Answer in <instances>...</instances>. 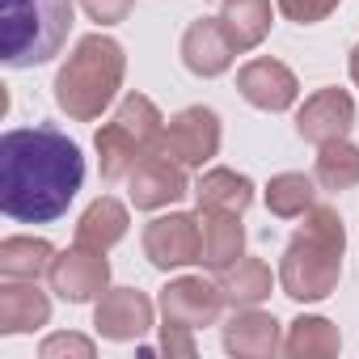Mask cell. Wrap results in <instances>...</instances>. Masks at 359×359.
I'll return each instance as SVG.
<instances>
[{
  "mask_svg": "<svg viewBox=\"0 0 359 359\" xmlns=\"http://www.w3.org/2000/svg\"><path fill=\"white\" fill-rule=\"evenodd\" d=\"M85 182V156L60 127H18L0 140V212L18 224H51Z\"/></svg>",
  "mask_w": 359,
  "mask_h": 359,
  "instance_id": "1",
  "label": "cell"
},
{
  "mask_svg": "<svg viewBox=\"0 0 359 359\" xmlns=\"http://www.w3.org/2000/svg\"><path fill=\"white\" fill-rule=\"evenodd\" d=\"M300 220L304 224L296 229V237L287 241L283 262H279V287H283V296H292L300 304H317L342 279L346 229L330 203H313Z\"/></svg>",
  "mask_w": 359,
  "mask_h": 359,
  "instance_id": "2",
  "label": "cell"
},
{
  "mask_svg": "<svg viewBox=\"0 0 359 359\" xmlns=\"http://www.w3.org/2000/svg\"><path fill=\"white\" fill-rule=\"evenodd\" d=\"M123 72H127V55L110 34H85L68 60L55 72V106L76 118V123H93L102 118V110L118 97L123 89Z\"/></svg>",
  "mask_w": 359,
  "mask_h": 359,
  "instance_id": "3",
  "label": "cell"
},
{
  "mask_svg": "<svg viewBox=\"0 0 359 359\" xmlns=\"http://www.w3.org/2000/svg\"><path fill=\"white\" fill-rule=\"evenodd\" d=\"M72 34V0H0V60L5 68H39L64 51Z\"/></svg>",
  "mask_w": 359,
  "mask_h": 359,
  "instance_id": "4",
  "label": "cell"
},
{
  "mask_svg": "<svg viewBox=\"0 0 359 359\" xmlns=\"http://www.w3.org/2000/svg\"><path fill=\"white\" fill-rule=\"evenodd\" d=\"M161 135H165V118H161L156 102L144 93H127L118 102L114 118L102 123L93 135L102 182H123L148 152H161Z\"/></svg>",
  "mask_w": 359,
  "mask_h": 359,
  "instance_id": "5",
  "label": "cell"
},
{
  "mask_svg": "<svg viewBox=\"0 0 359 359\" xmlns=\"http://www.w3.org/2000/svg\"><path fill=\"white\" fill-rule=\"evenodd\" d=\"M220 114L212 106H187L177 110L169 123H165V135H161V152L173 156L177 165L187 169H203L216 152H220Z\"/></svg>",
  "mask_w": 359,
  "mask_h": 359,
  "instance_id": "6",
  "label": "cell"
},
{
  "mask_svg": "<svg viewBox=\"0 0 359 359\" xmlns=\"http://www.w3.org/2000/svg\"><path fill=\"white\" fill-rule=\"evenodd\" d=\"M51 292L68 304H89L97 300L106 287H110V262H106V250H89L81 241H72V250L55 254L51 262Z\"/></svg>",
  "mask_w": 359,
  "mask_h": 359,
  "instance_id": "7",
  "label": "cell"
},
{
  "mask_svg": "<svg viewBox=\"0 0 359 359\" xmlns=\"http://www.w3.org/2000/svg\"><path fill=\"white\" fill-rule=\"evenodd\" d=\"M199 250H203L199 216L169 212V216H156V220L144 229V258H148L156 271L195 266V262H199Z\"/></svg>",
  "mask_w": 359,
  "mask_h": 359,
  "instance_id": "8",
  "label": "cell"
},
{
  "mask_svg": "<svg viewBox=\"0 0 359 359\" xmlns=\"http://www.w3.org/2000/svg\"><path fill=\"white\" fill-rule=\"evenodd\" d=\"M165 325H187V330H203V325H216L220 313H224V296L216 283H208L203 275H182V279H169L161 287V300H156Z\"/></svg>",
  "mask_w": 359,
  "mask_h": 359,
  "instance_id": "9",
  "label": "cell"
},
{
  "mask_svg": "<svg viewBox=\"0 0 359 359\" xmlns=\"http://www.w3.org/2000/svg\"><path fill=\"white\" fill-rule=\"evenodd\" d=\"M127 195L140 212H161L177 199L191 195V182H187V165H177L173 156L165 152H148L131 173H127Z\"/></svg>",
  "mask_w": 359,
  "mask_h": 359,
  "instance_id": "10",
  "label": "cell"
},
{
  "mask_svg": "<svg viewBox=\"0 0 359 359\" xmlns=\"http://www.w3.org/2000/svg\"><path fill=\"white\" fill-rule=\"evenodd\" d=\"M152 300L140 287H106L93 304V330L110 342H135L152 330Z\"/></svg>",
  "mask_w": 359,
  "mask_h": 359,
  "instance_id": "11",
  "label": "cell"
},
{
  "mask_svg": "<svg viewBox=\"0 0 359 359\" xmlns=\"http://www.w3.org/2000/svg\"><path fill=\"white\" fill-rule=\"evenodd\" d=\"M355 127V97L346 89H317L304 97V106L296 110V135L304 144H334L346 140V131Z\"/></svg>",
  "mask_w": 359,
  "mask_h": 359,
  "instance_id": "12",
  "label": "cell"
},
{
  "mask_svg": "<svg viewBox=\"0 0 359 359\" xmlns=\"http://www.w3.org/2000/svg\"><path fill=\"white\" fill-rule=\"evenodd\" d=\"M237 89L250 106L266 110V114H279V110H292L296 97H300V81L287 64L271 60V55H258L250 64L237 68Z\"/></svg>",
  "mask_w": 359,
  "mask_h": 359,
  "instance_id": "13",
  "label": "cell"
},
{
  "mask_svg": "<svg viewBox=\"0 0 359 359\" xmlns=\"http://www.w3.org/2000/svg\"><path fill=\"white\" fill-rule=\"evenodd\" d=\"M233 60H237V47H233L229 30L220 26V18H199V22L187 26V34H182V64L195 76H203V81L224 76L233 68Z\"/></svg>",
  "mask_w": 359,
  "mask_h": 359,
  "instance_id": "14",
  "label": "cell"
},
{
  "mask_svg": "<svg viewBox=\"0 0 359 359\" xmlns=\"http://www.w3.org/2000/svg\"><path fill=\"white\" fill-rule=\"evenodd\" d=\"M224 351L233 359H271L283 351V334L279 321L271 313L254 309H233V317L224 321Z\"/></svg>",
  "mask_w": 359,
  "mask_h": 359,
  "instance_id": "15",
  "label": "cell"
},
{
  "mask_svg": "<svg viewBox=\"0 0 359 359\" xmlns=\"http://www.w3.org/2000/svg\"><path fill=\"white\" fill-rule=\"evenodd\" d=\"M51 321L47 292L34 287V279H5L0 283V334H34Z\"/></svg>",
  "mask_w": 359,
  "mask_h": 359,
  "instance_id": "16",
  "label": "cell"
},
{
  "mask_svg": "<svg viewBox=\"0 0 359 359\" xmlns=\"http://www.w3.org/2000/svg\"><path fill=\"white\" fill-rule=\"evenodd\" d=\"M191 195H195V208L199 212H233V216H245L250 203H254V182H250L245 173H237V169L216 165V169L199 173V182L191 187Z\"/></svg>",
  "mask_w": 359,
  "mask_h": 359,
  "instance_id": "17",
  "label": "cell"
},
{
  "mask_svg": "<svg viewBox=\"0 0 359 359\" xmlns=\"http://www.w3.org/2000/svg\"><path fill=\"white\" fill-rule=\"evenodd\" d=\"M195 216H199V233H203L199 266H208L216 275V271H224L229 262H237L245 254L241 216H233V212H195Z\"/></svg>",
  "mask_w": 359,
  "mask_h": 359,
  "instance_id": "18",
  "label": "cell"
},
{
  "mask_svg": "<svg viewBox=\"0 0 359 359\" xmlns=\"http://www.w3.org/2000/svg\"><path fill=\"white\" fill-rule=\"evenodd\" d=\"M216 287H220V296H224L229 309H254V304H262L271 296L275 275H271V266L262 258L241 254L237 262H229L224 271H216Z\"/></svg>",
  "mask_w": 359,
  "mask_h": 359,
  "instance_id": "19",
  "label": "cell"
},
{
  "mask_svg": "<svg viewBox=\"0 0 359 359\" xmlns=\"http://www.w3.org/2000/svg\"><path fill=\"white\" fill-rule=\"evenodd\" d=\"M127 229H131L127 208H123L114 195H97V199L81 212V220H76V241L89 245V250H114V245L127 237Z\"/></svg>",
  "mask_w": 359,
  "mask_h": 359,
  "instance_id": "20",
  "label": "cell"
},
{
  "mask_svg": "<svg viewBox=\"0 0 359 359\" xmlns=\"http://www.w3.org/2000/svg\"><path fill=\"white\" fill-rule=\"evenodd\" d=\"M55 245L43 237H5L0 241V279H43L51 275Z\"/></svg>",
  "mask_w": 359,
  "mask_h": 359,
  "instance_id": "21",
  "label": "cell"
},
{
  "mask_svg": "<svg viewBox=\"0 0 359 359\" xmlns=\"http://www.w3.org/2000/svg\"><path fill=\"white\" fill-rule=\"evenodd\" d=\"M220 26L229 30L237 51L262 47V39L271 34V0H224L220 5Z\"/></svg>",
  "mask_w": 359,
  "mask_h": 359,
  "instance_id": "22",
  "label": "cell"
},
{
  "mask_svg": "<svg viewBox=\"0 0 359 359\" xmlns=\"http://www.w3.org/2000/svg\"><path fill=\"white\" fill-rule=\"evenodd\" d=\"M342 351V334L325 317H296L283 338V355L292 359H334Z\"/></svg>",
  "mask_w": 359,
  "mask_h": 359,
  "instance_id": "23",
  "label": "cell"
},
{
  "mask_svg": "<svg viewBox=\"0 0 359 359\" xmlns=\"http://www.w3.org/2000/svg\"><path fill=\"white\" fill-rule=\"evenodd\" d=\"M313 177H317V187H321V191H334V195L359 187V144H351V140L321 144V148H317Z\"/></svg>",
  "mask_w": 359,
  "mask_h": 359,
  "instance_id": "24",
  "label": "cell"
},
{
  "mask_svg": "<svg viewBox=\"0 0 359 359\" xmlns=\"http://www.w3.org/2000/svg\"><path fill=\"white\" fill-rule=\"evenodd\" d=\"M317 177H309V173H275L271 182H266V208H271V216H279V220H296V216H304L313 203H317Z\"/></svg>",
  "mask_w": 359,
  "mask_h": 359,
  "instance_id": "25",
  "label": "cell"
},
{
  "mask_svg": "<svg viewBox=\"0 0 359 359\" xmlns=\"http://www.w3.org/2000/svg\"><path fill=\"white\" fill-rule=\"evenodd\" d=\"M279 5V13L287 18V22H296V26H317V22H325L342 0H275Z\"/></svg>",
  "mask_w": 359,
  "mask_h": 359,
  "instance_id": "26",
  "label": "cell"
},
{
  "mask_svg": "<svg viewBox=\"0 0 359 359\" xmlns=\"http://www.w3.org/2000/svg\"><path fill=\"white\" fill-rule=\"evenodd\" d=\"M81 9H85L89 22H97V26H118V22L131 18L135 0H81Z\"/></svg>",
  "mask_w": 359,
  "mask_h": 359,
  "instance_id": "27",
  "label": "cell"
},
{
  "mask_svg": "<svg viewBox=\"0 0 359 359\" xmlns=\"http://www.w3.org/2000/svg\"><path fill=\"white\" fill-rule=\"evenodd\" d=\"M93 338H81V334H55V338H47L43 346H39V355L43 359H55V355H81V359H93Z\"/></svg>",
  "mask_w": 359,
  "mask_h": 359,
  "instance_id": "28",
  "label": "cell"
},
{
  "mask_svg": "<svg viewBox=\"0 0 359 359\" xmlns=\"http://www.w3.org/2000/svg\"><path fill=\"white\" fill-rule=\"evenodd\" d=\"M161 351L173 359V355H182V359H191L195 355V330H187V325H161Z\"/></svg>",
  "mask_w": 359,
  "mask_h": 359,
  "instance_id": "29",
  "label": "cell"
},
{
  "mask_svg": "<svg viewBox=\"0 0 359 359\" xmlns=\"http://www.w3.org/2000/svg\"><path fill=\"white\" fill-rule=\"evenodd\" d=\"M351 81L359 85V43H355V51H351Z\"/></svg>",
  "mask_w": 359,
  "mask_h": 359,
  "instance_id": "30",
  "label": "cell"
}]
</instances>
